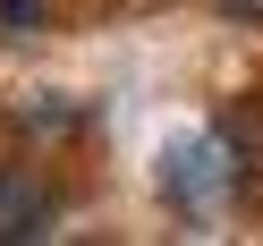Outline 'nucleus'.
<instances>
[{
  "mask_svg": "<svg viewBox=\"0 0 263 246\" xmlns=\"http://www.w3.org/2000/svg\"><path fill=\"white\" fill-rule=\"evenodd\" d=\"M51 187H43L34 170H0V246H34L51 238Z\"/></svg>",
  "mask_w": 263,
  "mask_h": 246,
  "instance_id": "obj_1",
  "label": "nucleus"
},
{
  "mask_svg": "<svg viewBox=\"0 0 263 246\" xmlns=\"http://www.w3.org/2000/svg\"><path fill=\"white\" fill-rule=\"evenodd\" d=\"M161 161H170V170H161V187H170L178 204H204V195L229 178V161H221V144H212V136H195V144H170Z\"/></svg>",
  "mask_w": 263,
  "mask_h": 246,
  "instance_id": "obj_2",
  "label": "nucleus"
},
{
  "mask_svg": "<svg viewBox=\"0 0 263 246\" xmlns=\"http://www.w3.org/2000/svg\"><path fill=\"white\" fill-rule=\"evenodd\" d=\"M0 26H9V34H34V26H43V0H0Z\"/></svg>",
  "mask_w": 263,
  "mask_h": 246,
  "instance_id": "obj_3",
  "label": "nucleus"
},
{
  "mask_svg": "<svg viewBox=\"0 0 263 246\" xmlns=\"http://www.w3.org/2000/svg\"><path fill=\"white\" fill-rule=\"evenodd\" d=\"M221 17H238V26H263V0H212Z\"/></svg>",
  "mask_w": 263,
  "mask_h": 246,
  "instance_id": "obj_4",
  "label": "nucleus"
}]
</instances>
